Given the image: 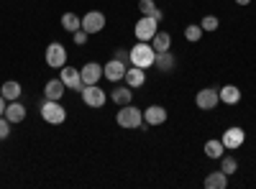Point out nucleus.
I'll list each match as a JSON object with an SVG mask.
<instances>
[{"mask_svg":"<svg viewBox=\"0 0 256 189\" xmlns=\"http://www.w3.org/2000/svg\"><path fill=\"white\" fill-rule=\"evenodd\" d=\"M118 125L126 131H136V128H144V110H138L136 105H120V110L116 115Z\"/></svg>","mask_w":256,"mask_h":189,"instance_id":"f257e3e1","label":"nucleus"},{"mask_svg":"<svg viewBox=\"0 0 256 189\" xmlns=\"http://www.w3.org/2000/svg\"><path fill=\"white\" fill-rule=\"evenodd\" d=\"M154 61H156V51L148 41H138L136 46H131V64L134 67L148 69V67H154Z\"/></svg>","mask_w":256,"mask_h":189,"instance_id":"f03ea898","label":"nucleus"},{"mask_svg":"<svg viewBox=\"0 0 256 189\" xmlns=\"http://www.w3.org/2000/svg\"><path fill=\"white\" fill-rule=\"evenodd\" d=\"M41 118H44L49 125H62L67 120V110L59 105V100H46L41 105Z\"/></svg>","mask_w":256,"mask_h":189,"instance_id":"7ed1b4c3","label":"nucleus"},{"mask_svg":"<svg viewBox=\"0 0 256 189\" xmlns=\"http://www.w3.org/2000/svg\"><path fill=\"white\" fill-rule=\"evenodd\" d=\"M64 64H67V46L59 44V41H52V44L46 46V67L62 69Z\"/></svg>","mask_w":256,"mask_h":189,"instance_id":"20e7f679","label":"nucleus"},{"mask_svg":"<svg viewBox=\"0 0 256 189\" xmlns=\"http://www.w3.org/2000/svg\"><path fill=\"white\" fill-rule=\"evenodd\" d=\"M156 31H159V20L152 18V15H141V20H138L136 28H134V33H136L138 41H152L156 36Z\"/></svg>","mask_w":256,"mask_h":189,"instance_id":"39448f33","label":"nucleus"},{"mask_svg":"<svg viewBox=\"0 0 256 189\" xmlns=\"http://www.w3.org/2000/svg\"><path fill=\"white\" fill-rule=\"evenodd\" d=\"M80 95H82V102L88 105V108H102V105H105V100H108L105 90H100L98 85H84Z\"/></svg>","mask_w":256,"mask_h":189,"instance_id":"423d86ee","label":"nucleus"},{"mask_svg":"<svg viewBox=\"0 0 256 189\" xmlns=\"http://www.w3.org/2000/svg\"><path fill=\"white\" fill-rule=\"evenodd\" d=\"M59 79L64 82V85H67V90H77V92H82V87H84L80 69H74V67H70V64H64V67L59 69Z\"/></svg>","mask_w":256,"mask_h":189,"instance_id":"0eeeda50","label":"nucleus"},{"mask_svg":"<svg viewBox=\"0 0 256 189\" xmlns=\"http://www.w3.org/2000/svg\"><path fill=\"white\" fill-rule=\"evenodd\" d=\"M82 28L88 31L90 36L92 33H100L102 28H105V15L100 13V10H88L82 15Z\"/></svg>","mask_w":256,"mask_h":189,"instance_id":"6e6552de","label":"nucleus"},{"mask_svg":"<svg viewBox=\"0 0 256 189\" xmlns=\"http://www.w3.org/2000/svg\"><path fill=\"white\" fill-rule=\"evenodd\" d=\"M220 102V97H218V87H205V90H200L198 92V97H195V105L200 110H216V105Z\"/></svg>","mask_w":256,"mask_h":189,"instance_id":"1a4fd4ad","label":"nucleus"},{"mask_svg":"<svg viewBox=\"0 0 256 189\" xmlns=\"http://www.w3.org/2000/svg\"><path fill=\"white\" fill-rule=\"evenodd\" d=\"M223 146H226V151H233V149H241L244 141H246V133L244 128H238V125H230V128L223 133Z\"/></svg>","mask_w":256,"mask_h":189,"instance_id":"9d476101","label":"nucleus"},{"mask_svg":"<svg viewBox=\"0 0 256 189\" xmlns=\"http://www.w3.org/2000/svg\"><path fill=\"white\" fill-rule=\"evenodd\" d=\"M128 67H131V64H123L120 59L113 56L108 64L102 67V77H108V82H120V79L126 77V69H128Z\"/></svg>","mask_w":256,"mask_h":189,"instance_id":"9b49d317","label":"nucleus"},{"mask_svg":"<svg viewBox=\"0 0 256 189\" xmlns=\"http://www.w3.org/2000/svg\"><path fill=\"white\" fill-rule=\"evenodd\" d=\"M80 74H82L84 85H98L100 77H102V64H98V61H88V64L80 69Z\"/></svg>","mask_w":256,"mask_h":189,"instance_id":"f8f14e48","label":"nucleus"},{"mask_svg":"<svg viewBox=\"0 0 256 189\" xmlns=\"http://www.w3.org/2000/svg\"><path fill=\"white\" fill-rule=\"evenodd\" d=\"M144 123L146 125H162V123H166V110L162 108V105H148V108L144 110Z\"/></svg>","mask_w":256,"mask_h":189,"instance_id":"ddd939ff","label":"nucleus"},{"mask_svg":"<svg viewBox=\"0 0 256 189\" xmlns=\"http://www.w3.org/2000/svg\"><path fill=\"white\" fill-rule=\"evenodd\" d=\"M64 92H67V85H64L62 79H49L44 85V97L46 100H62Z\"/></svg>","mask_w":256,"mask_h":189,"instance_id":"4468645a","label":"nucleus"},{"mask_svg":"<svg viewBox=\"0 0 256 189\" xmlns=\"http://www.w3.org/2000/svg\"><path fill=\"white\" fill-rule=\"evenodd\" d=\"M126 82H128V87H131V90H136V87H141L144 85V82H146V69H141V67H128L126 69V77H123Z\"/></svg>","mask_w":256,"mask_h":189,"instance_id":"2eb2a0df","label":"nucleus"},{"mask_svg":"<svg viewBox=\"0 0 256 189\" xmlns=\"http://www.w3.org/2000/svg\"><path fill=\"white\" fill-rule=\"evenodd\" d=\"M148 44L154 46V51H156V54H162V51H169V49H172V33L159 28V31H156V36H154L152 41H148Z\"/></svg>","mask_w":256,"mask_h":189,"instance_id":"dca6fc26","label":"nucleus"},{"mask_svg":"<svg viewBox=\"0 0 256 189\" xmlns=\"http://www.w3.org/2000/svg\"><path fill=\"white\" fill-rule=\"evenodd\" d=\"M6 118H8L10 123H24V120H26V108H24L18 100H13V102L6 105Z\"/></svg>","mask_w":256,"mask_h":189,"instance_id":"f3484780","label":"nucleus"},{"mask_svg":"<svg viewBox=\"0 0 256 189\" xmlns=\"http://www.w3.org/2000/svg\"><path fill=\"white\" fill-rule=\"evenodd\" d=\"M218 97H220V102H226V105H236V102L241 100V90H238L236 85H226V87H218Z\"/></svg>","mask_w":256,"mask_h":189,"instance_id":"a211bd4d","label":"nucleus"},{"mask_svg":"<svg viewBox=\"0 0 256 189\" xmlns=\"http://www.w3.org/2000/svg\"><path fill=\"white\" fill-rule=\"evenodd\" d=\"M208 189H226L228 187V174L226 172H210L202 182Z\"/></svg>","mask_w":256,"mask_h":189,"instance_id":"6ab92c4d","label":"nucleus"},{"mask_svg":"<svg viewBox=\"0 0 256 189\" xmlns=\"http://www.w3.org/2000/svg\"><path fill=\"white\" fill-rule=\"evenodd\" d=\"M20 92H24V90H20V85H18L16 79H8V82H3V87H0V95H3L8 102L18 100V97H20Z\"/></svg>","mask_w":256,"mask_h":189,"instance_id":"aec40b11","label":"nucleus"},{"mask_svg":"<svg viewBox=\"0 0 256 189\" xmlns=\"http://www.w3.org/2000/svg\"><path fill=\"white\" fill-rule=\"evenodd\" d=\"M110 100H113L116 105H131V102H134V90H131V87H116V90L110 92Z\"/></svg>","mask_w":256,"mask_h":189,"instance_id":"412c9836","label":"nucleus"},{"mask_svg":"<svg viewBox=\"0 0 256 189\" xmlns=\"http://www.w3.org/2000/svg\"><path fill=\"white\" fill-rule=\"evenodd\" d=\"M138 10H141V15H152V18H156L159 23H162V18H164V13L156 8L154 0H138Z\"/></svg>","mask_w":256,"mask_h":189,"instance_id":"4be33fe9","label":"nucleus"},{"mask_svg":"<svg viewBox=\"0 0 256 189\" xmlns=\"http://www.w3.org/2000/svg\"><path fill=\"white\" fill-rule=\"evenodd\" d=\"M174 64H177V59L172 56V51H162V54H156L154 67H159L162 72H172V69H174Z\"/></svg>","mask_w":256,"mask_h":189,"instance_id":"5701e85b","label":"nucleus"},{"mask_svg":"<svg viewBox=\"0 0 256 189\" xmlns=\"http://www.w3.org/2000/svg\"><path fill=\"white\" fill-rule=\"evenodd\" d=\"M205 156L208 159H220L223 156V151H226V146H223V141H218V138H210L208 143H205Z\"/></svg>","mask_w":256,"mask_h":189,"instance_id":"b1692460","label":"nucleus"},{"mask_svg":"<svg viewBox=\"0 0 256 189\" xmlns=\"http://www.w3.org/2000/svg\"><path fill=\"white\" fill-rule=\"evenodd\" d=\"M62 28L67 33H74L77 28H82V18L77 13H64L62 15Z\"/></svg>","mask_w":256,"mask_h":189,"instance_id":"393cba45","label":"nucleus"},{"mask_svg":"<svg viewBox=\"0 0 256 189\" xmlns=\"http://www.w3.org/2000/svg\"><path fill=\"white\" fill-rule=\"evenodd\" d=\"M236 169H238V161L233 159V156H226V154H223V156H220V172H226V174L230 177V174H236Z\"/></svg>","mask_w":256,"mask_h":189,"instance_id":"a878e982","label":"nucleus"},{"mask_svg":"<svg viewBox=\"0 0 256 189\" xmlns=\"http://www.w3.org/2000/svg\"><path fill=\"white\" fill-rule=\"evenodd\" d=\"M202 33H205V31H202L200 23H190V26L184 28V38H187V41H200Z\"/></svg>","mask_w":256,"mask_h":189,"instance_id":"bb28decb","label":"nucleus"},{"mask_svg":"<svg viewBox=\"0 0 256 189\" xmlns=\"http://www.w3.org/2000/svg\"><path fill=\"white\" fill-rule=\"evenodd\" d=\"M200 26H202V31H218V26H220V20H218V15H205L202 20H200Z\"/></svg>","mask_w":256,"mask_h":189,"instance_id":"cd10ccee","label":"nucleus"},{"mask_svg":"<svg viewBox=\"0 0 256 189\" xmlns=\"http://www.w3.org/2000/svg\"><path fill=\"white\" fill-rule=\"evenodd\" d=\"M10 125H13V123H10L6 115H0V141L10 136Z\"/></svg>","mask_w":256,"mask_h":189,"instance_id":"c85d7f7f","label":"nucleus"},{"mask_svg":"<svg viewBox=\"0 0 256 189\" xmlns=\"http://www.w3.org/2000/svg\"><path fill=\"white\" fill-rule=\"evenodd\" d=\"M88 36H90V33L84 31V28H77V31L72 33V38H74V44H77V46H84V44H88Z\"/></svg>","mask_w":256,"mask_h":189,"instance_id":"c756f323","label":"nucleus"},{"mask_svg":"<svg viewBox=\"0 0 256 189\" xmlns=\"http://www.w3.org/2000/svg\"><path fill=\"white\" fill-rule=\"evenodd\" d=\"M116 59H120L123 64H131V51L128 49H116V54H113Z\"/></svg>","mask_w":256,"mask_h":189,"instance_id":"7c9ffc66","label":"nucleus"},{"mask_svg":"<svg viewBox=\"0 0 256 189\" xmlns=\"http://www.w3.org/2000/svg\"><path fill=\"white\" fill-rule=\"evenodd\" d=\"M6 102H8V100L0 95V115H6Z\"/></svg>","mask_w":256,"mask_h":189,"instance_id":"2f4dec72","label":"nucleus"},{"mask_svg":"<svg viewBox=\"0 0 256 189\" xmlns=\"http://www.w3.org/2000/svg\"><path fill=\"white\" fill-rule=\"evenodd\" d=\"M236 3H238V5H248V3H251V0H236Z\"/></svg>","mask_w":256,"mask_h":189,"instance_id":"473e14b6","label":"nucleus"}]
</instances>
